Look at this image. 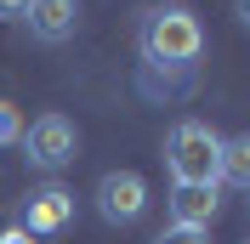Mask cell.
Segmentation results:
<instances>
[{
    "mask_svg": "<svg viewBox=\"0 0 250 244\" xmlns=\"http://www.w3.org/2000/svg\"><path fill=\"white\" fill-rule=\"evenodd\" d=\"M142 62L148 74H193V62L205 57V29L188 6H154L142 17Z\"/></svg>",
    "mask_w": 250,
    "mask_h": 244,
    "instance_id": "6da1fadb",
    "label": "cell"
},
{
    "mask_svg": "<svg viewBox=\"0 0 250 244\" xmlns=\"http://www.w3.org/2000/svg\"><path fill=\"white\" fill-rule=\"evenodd\" d=\"M165 165H171V182L222 187V137L205 120H182L165 137Z\"/></svg>",
    "mask_w": 250,
    "mask_h": 244,
    "instance_id": "7a4b0ae2",
    "label": "cell"
},
{
    "mask_svg": "<svg viewBox=\"0 0 250 244\" xmlns=\"http://www.w3.org/2000/svg\"><path fill=\"white\" fill-rule=\"evenodd\" d=\"M74 153H80V131L62 114H40L23 131V159L34 170H62V165H74Z\"/></svg>",
    "mask_w": 250,
    "mask_h": 244,
    "instance_id": "3957f363",
    "label": "cell"
},
{
    "mask_svg": "<svg viewBox=\"0 0 250 244\" xmlns=\"http://www.w3.org/2000/svg\"><path fill=\"white\" fill-rule=\"evenodd\" d=\"M142 210H148V182L137 170H108L97 182V216L108 227H131V222H142Z\"/></svg>",
    "mask_w": 250,
    "mask_h": 244,
    "instance_id": "277c9868",
    "label": "cell"
},
{
    "mask_svg": "<svg viewBox=\"0 0 250 244\" xmlns=\"http://www.w3.org/2000/svg\"><path fill=\"white\" fill-rule=\"evenodd\" d=\"M23 23H29V34L40 46H57V40H68L80 29V0H29Z\"/></svg>",
    "mask_w": 250,
    "mask_h": 244,
    "instance_id": "5b68a950",
    "label": "cell"
},
{
    "mask_svg": "<svg viewBox=\"0 0 250 244\" xmlns=\"http://www.w3.org/2000/svg\"><path fill=\"white\" fill-rule=\"evenodd\" d=\"M74 216V193L68 187H40L29 193V216H23V233L29 239H46V233H62Z\"/></svg>",
    "mask_w": 250,
    "mask_h": 244,
    "instance_id": "8992f818",
    "label": "cell"
},
{
    "mask_svg": "<svg viewBox=\"0 0 250 244\" xmlns=\"http://www.w3.org/2000/svg\"><path fill=\"white\" fill-rule=\"evenodd\" d=\"M216 210H222V193H216V187H188V182L171 187V227H199V233H210Z\"/></svg>",
    "mask_w": 250,
    "mask_h": 244,
    "instance_id": "52a82bcc",
    "label": "cell"
},
{
    "mask_svg": "<svg viewBox=\"0 0 250 244\" xmlns=\"http://www.w3.org/2000/svg\"><path fill=\"white\" fill-rule=\"evenodd\" d=\"M222 182L250 187V131L245 137H222Z\"/></svg>",
    "mask_w": 250,
    "mask_h": 244,
    "instance_id": "ba28073f",
    "label": "cell"
},
{
    "mask_svg": "<svg viewBox=\"0 0 250 244\" xmlns=\"http://www.w3.org/2000/svg\"><path fill=\"white\" fill-rule=\"evenodd\" d=\"M12 142H23V120L12 102H0V148H12Z\"/></svg>",
    "mask_w": 250,
    "mask_h": 244,
    "instance_id": "9c48e42d",
    "label": "cell"
},
{
    "mask_svg": "<svg viewBox=\"0 0 250 244\" xmlns=\"http://www.w3.org/2000/svg\"><path fill=\"white\" fill-rule=\"evenodd\" d=\"M154 244H210V233H199V227H165Z\"/></svg>",
    "mask_w": 250,
    "mask_h": 244,
    "instance_id": "30bf717a",
    "label": "cell"
},
{
    "mask_svg": "<svg viewBox=\"0 0 250 244\" xmlns=\"http://www.w3.org/2000/svg\"><path fill=\"white\" fill-rule=\"evenodd\" d=\"M29 12V0H0V23H6V17H23Z\"/></svg>",
    "mask_w": 250,
    "mask_h": 244,
    "instance_id": "8fae6325",
    "label": "cell"
},
{
    "mask_svg": "<svg viewBox=\"0 0 250 244\" xmlns=\"http://www.w3.org/2000/svg\"><path fill=\"white\" fill-rule=\"evenodd\" d=\"M0 244H34V239H29L23 227H6V233H0Z\"/></svg>",
    "mask_w": 250,
    "mask_h": 244,
    "instance_id": "7c38bea8",
    "label": "cell"
},
{
    "mask_svg": "<svg viewBox=\"0 0 250 244\" xmlns=\"http://www.w3.org/2000/svg\"><path fill=\"white\" fill-rule=\"evenodd\" d=\"M233 12H239V23L250 29V0H233Z\"/></svg>",
    "mask_w": 250,
    "mask_h": 244,
    "instance_id": "4fadbf2b",
    "label": "cell"
}]
</instances>
